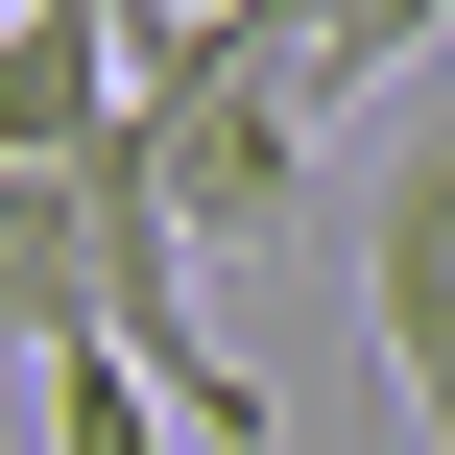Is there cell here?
Returning a JSON list of instances; mask_svg holds the SVG:
<instances>
[{"label": "cell", "instance_id": "6da1fadb", "mask_svg": "<svg viewBox=\"0 0 455 455\" xmlns=\"http://www.w3.org/2000/svg\"><path fill=\"white\" fill-rule=\"evenodd\" d=\"M120 144L168 168V240L192 264H264L336 168V72L264 24V0H144L120 24Z\"/></svg>", "mask_w": 455, "mask_h": 455}, {"label": "cell", "instance_id": "7a4b0ae2", "mask_svg": "<svg viewBox=\"0 0 455 455\" xmlns=\"http://www.w3.org/2000/svg\"><path fill=\"white\" fill-rule=\"evenodd\" d=\"M360 120H384V168H360V336H384L408 432L455 455V48H432V72H384Z\"/></svg>", "mask_w": 455, "mask_h": 455}, {"label": "cell", "instance_id": "3957f363", "mask_svg": "<svg viewBox=\"0 0 455 455\" xmlns=\"http://www.w3.org/2000/svg\"><path fill=\"white\" fill-rule=\"evenodd\" d=\"M120 24L144 0H0V168H72L120 120Z\"/></svg>", "mask_w": 455, "mask_h": 455}, {"label": "cell", "instance_id": "277c9868", "mask_svg": "<svg viewBox=\"0 0 455 455\" xmlns=\"http://www.w3.org/2000/svg\"><path fill=\"white\" fill-rule=\"evenodd\" d=\"M96 336V264H72V168H0V384Z\"/></svg>", "mask_w": 455, "mask_h": 455}, {"label": "cell", "instance_id": "5b68a950", "mask_svg": "<svg viewBox=\"0 0 455 455\" xmlns=\"http://www.w3.org/2000/svg\"><path fill=\"white\" fill-rule=\"evenodd\" d=\"M264 24H288V48L336 72V120H360L384 72H432V48H455V0H264Z\"/></svg>", "mask_w": 455, "mask_h": 455}, {"label": "cell", "instance_id": "8992f818", "mask_svg": "<svg viewBox=\"0 0 455 455\" xmlns=\"http://www.w3.org/2000/svg\"><path fill=\"white\" fill-rule=\"evenodd\" d=\"M24 432H48V455H192L144 384H120V360H96V336H72V360H24Z\"/></svg>", "mask_w": 455, "mask_h": 455}, {"label": "cell", "instance_id": "52a82bcc", "mask_svg": "<svg viewBox=\"0 0 455 455\" xmlns=\"http://www.w3.org/2000/svg\"><path fill=\"white\" fill-rule=\"evenodd\" d=\"M24 455H48V432H24Z\"/></svg>", "mask_w": 455, "mask_h": 455}]
</instances>
